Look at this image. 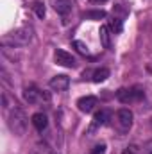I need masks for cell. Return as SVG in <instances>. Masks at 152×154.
<instances>
[{"mask_svg": "<svg viewBox=\"0 0 152 154\" xmlns=\"http://www.w3.org/2000/svg\"><path fill=\"white\" fill-rule=\"evenodd\" d=\"M32 39V29L31 27H20L11 31L9 34H5L2 38V45L4 47H25L29 45Z\"/></svg>", "mask_w": 152, "mask_h": 154, "instance_id": "cell-1", "label": "cell"}, {"mask_svg": "<svg viewBox=\"0 0 152 154\" xmlns=\"http://www.w3.org/2000/svg\"><path fill=\"white\" fill-rule=\"evenodd\" d=\"M7 125H9V129L14 134H18V136L25 134V129H27V116H25V113L20 108H13L9 116H7Z\"/></svg>", "mask_w": 152, "mask_h": 154, "instance_id": "cell-2", "label": "cell"}, {"mask_svg": "<svg viewBox=\"0 0 152 154\" xmlns=\"http://www.w3.org/2000/svg\"><path fill=\"white\" fill-rule=\"evenodd\" d=\"M116 99L122 104H132V102H138L143 99V91L138 88H120L116 91Z\"/></svg>", "mask_w": 152, "mask_h": 154, "instance_id": "cell-3", "label": "cell"}, {"mask_svg": "<svg viewBox=\"0 0 152 154\" xmlns=\"http://www.w3.org/2000/svg\"><path fill=\"white\" fill-rule=\"evenodd\" d=\"M132 111L131 109H120L118 113H116V124H118V127H120V131L122 133H127L129 129H131V125H132Z\"/></svg>", "mask_w": 152, "mask_h": 154, "instance_id": "cell-4", "label": "cell"}, {"mask_svg": "<svg viewBox=\"0 0 152 154\" xmlns=\"http://www.w3.org/2000/svg\"><path fill=\"white\" fill-rule=\"evenodd\" d=\"M54 59H56V63H57V65L66 66V68H75V66H77L75 57H74L72 54H68L66 50H56Z\"/></svg>", "mask_w": 152, "mask_h": 154, "instance_id": "cell-5", "label": "cell"}, {"mask_svg": "<svg viewBox=\"0 0 152 154\" xmlns=\"http://www.w3.org/2000/svg\"><path fill=\"white\" fill-rule=\"evenodd\" d=\"M97 106H99V99L93 97V95H86V97H81V99L77 100V108H79L82 113H91Z\"/></svg>", "mask_w": 152, "mask_h": 154, "instance_id": "cell-6", "label": "cell"}, {"mask_svg": "<svg viewBox=\"0 0 152 154\" xmlns=\"http://www.w3.org/2000/svg\"><path fill=\"white\" fill-rule=\"evenodd\" d=\"M23 99H25L29 104H38L41 99L48 100V95H43L38 88H34V86H29V88H25V90H23Z\"/></svg>", "mask_w": 152, "mask_h": 154, "instance_id": "cell-7", "label": "cell"}, {"mask_svg": "<svg viewBox=\"0 0 152 154\" xmlns=\"http://www.w3.org/2000/svg\"><path fill=\"white\" fill-rule=\"evenodd\" d=\"M48 86L54 90V91H65V90H68V86H70V77L66 75H54L50 79V82H48Z\"/></svg>", "mask_w": 152, "mask_h": 154, "instance_id": "cell-8", "label": "cell"}, {"mask_svg": "<svg viewBox=\"0 0 152 154\" xmlns=\"http://www.w3.org/2000/svg\"><path fill=\"white\" fill-rule=\"evenodd\" d=\"M52 7H54L56 13L65 16V14H68L74 9V2L72 0H52Z\"/></svg>", "mask_w": 152, "mask_h": 154, "instance_id": "cell-9", "label": "cell"}, {"mask_svg": "<svg viewBox=\"0 0 152 154\" xmlns=\"http://www.w3.org/2000/svg\"><path fill=\"white\" fill-rule=\"evenodd\" d=\"M109 120H111V111L109 109H100L99 113H95V116H93V125L95 127L97 125H106Z\"/></svg>", "mask_w": 152, "mask_h": 154, "instance_id": "cell-10", "label": "cell"}, {"mask_svg": "<svg viewBox=\"0 0 152 154\" xmlns=\"http://www.w3.org/2000/svg\"><path fill=\"white\" fill-rule=\"evenodd\" d=\"M32 125H34L38 131H45L47 125H48L47 115H43V113H34V115H32Z\"/></svg>", "mask_w": 152, "mask_h": 154, "instance_id": "cell-11", "label": "cell"}, {"mask_svg": "<svg viewBox=\"0 0 152 154\" xmlns=\"http://www.w3.org/2000/svg\"><path fill=\"white\" fill-rule=\"evenodd\" d=\"M111 29H109V25H102L100 27V41H102V47L104 48H111Z\"/></svg>", "mask_w": 152, "mask_h": 154, "instance_id": "cell-12", "label": "cell"}, {"mask_svg": "<svg viewBox=\"0 0 152 154\" xmlns=\"http://www.w3.org/2000/svg\"><path fill=\"white\" fill-rule=\"evenodd\" d=\"M86 20H102V18H106V11H102V9H95V11H86L84 14H82Z\"/></svg>", "mask_w": 152, "mask_h": 154, "instance_id": "cell-13", "label": "cell"}, {"mask_svg": "<svg viewBox=\"0 0 152 154\" xmlns=\"http://www.w3.org/2000/svg\"><path fill=\"white\" fill-rule=\"evenodd\" d=\"M109 77V70L108 68H97L93 72V82H102Z\"/></svg>", "mask_w": 152, "mask_h": 154, "instance_id": "cell-14", "label": "cell"}, {"mask_svg": "<svg viewBox=\"0 0 152 154\" xmlns=\"http://www.w3.org/2000/svg\"><path fill=\"white\" fill-rule=\"evenodd\" d=\"M109 29L113 31L114 34H118V32H122V29H123V23H122V18H116V16H114L113 20H109Z\"/></svg>", "mask_w": 152, "mask_h": 154, "instance_id": "cell-15", "label": "cell"}, {"mask_svg": "<svg viewBox=\"0 0 152 154\" xmlns=\"http://www.w3.org/2000/svg\"><path fill=\"white\" fill-rule=\"evenodd\" d=\"M72 45H74V48H77V52H79V54H82V56H88V54H90L88 47H86V45H84L82 41H77V39H75V41H74Z\"/></svg>", "mask_w": 152, "mask_h": 154, "instance_id": "cell-16", "label": "cell"}, {"mask_svg": "<svg viewBox=\"0 0 152 154\" xmlns=\"http://www.w3.org/2000/svg\"><path fill=\"white\" fill-rule=\"evenodd\" d=\"M34 11H36V14H38V18H43L45 16V7H43V4H39V2H34Z\"/></svg>", "mask_w": 152, "mask_h": 154, "instance_id": "cell-17", "label": "cell"}, {"mask_svg": "<svg viewBox=\"0 0 152 154\" xmlns=\"http://www.w3.org/2000/svg\"><path fill=\"white\" fill-rule=\"evenodd\" d=\"M90 154H106V145H104V143L95 145V147L91 149V152H90Z\"/></svg>", "mask_w": 152, "mask_h": 154, "instance_id": "cell-18", "label": "cell"}, {"mask_svg": "<svg viewBox=\"0 0 152 154\" xmlns=\"http://www.w3.org/2000/svg\"><path fill=\"white\" fill-rule=\"evenodd\" d=\"M123 154H141V152H140V147L138 145H129V147H125Z\"/></svg>", "mask_w": 152, "mask_h": 154, "instance_id": "cell-19", "label": "cell"}, {"mask_svg": "<svg viewBox=\"0 0 152 154\" xmlns=\"http://www.w3.org/2000/svg\"><path fill=\"white\" fill-rule=\"evenodd\" d=\"M93 2H106V0H93Z\"/></svg>", "mask_w": 152, "mask_h": 154, "instance_id": "cell-20", "label": "cell"}, {"mask_svg": "<svg viewBox=\"0 0 152 154\" xmlns=\"http://www.w3.org/2000/svg\"><path fill=\"white\" fill-rule=\"evenodd\" d=\"M150 154H152V152H150Z\"/></svg>", "mask_w": 152, "mask_h": 154, "instance_id": "cell-21", "label": "cell"}]
</instances>
